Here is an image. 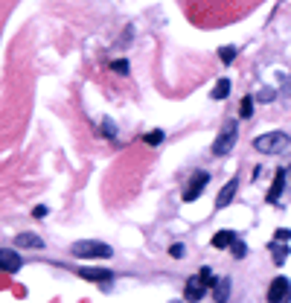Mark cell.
<instances>
[{
    "label": "cell",
    "mask_w": 291,
    "mask_h": 303,
    "mask_svg": "<svg viewBox=\"0 0 291 303\" xmlns=\"http://www.w3.org/2000/svg\"><path fill=\"white\" fill-rule=\"evenodd\" d=\"M218 59H221V64H233V59H236V47H221L218 50Z\"/></svg>",
    "instance_id": "obj_16"
},
{
    "label": "cell",
    "mask_w": 291,
    "mask_h": 303,
    "mask_svg": "<svg viewBox=\"0 0 291 303\" xmlns=\"http://www.w3.org/2000/svg\"><path fill=\"white\" fill-rule=\"evenodd\" d=\"M198 277H201V280H204V283L210 286V292H213V286H216V277H213V271H210V266H204V268H201V271H198Z\"/></svg>",
    "instance_id": "obj_19"
},
{
    "label": "cell",
    "mask_w": 291,
    "mask_h": 303,
    "mask_svg": "<svg viewBox=\"0 0 291 303\" xmlns=\"http://www.w3.org/2000/svg\"><path fill=\"white\" fill-rule=\"evenodd\" d=\"M268 303H291V280L288 277H274L268 286Z\"/></svg>",
    "instance_id": "obj_4"
},
{
    "label": "cell",
    "mask_w": 291,
    "mask_h": 303,
    "mask_svg": "<svg viewBox=\"0 0 291 303\" xmlns=\"http://www.w3.org/2000/svg\"><path fill=\"white\" fill-rule=\"evenodd\" d=\"M236 190H239V181L233 178V181H227L224 187L218 190V196H216V207L221 210V207H227L230 201H233V196H236Z\"/></svg>",
    "instance_id": "obj_10"
},
{
    "label": "cell",
    "mask_w": 291,
    "mask_h": 303,
    "mask_svg": "<svg viewBox=\"0 0 291 303\" xmlns=\"http://www.w3.org/2000/svg\"><path fill=\"white\" fill-rule=\"evenodd\" d=\"M274 97H277L274 90H259V93H256V102H271Z\"/></svg>",
    "instance_id": "obj_23"
},
{
    "label": "cell",
    "mask_w": 291,
    "mask_h": 303,
    "mask_svg": "<svg viewBox=\"0 0 291 303\" xmlns=\"http://www.w3.org/2000/svg\"><path fill=\"white\" fill-rule=\"evenodd\" d=\"M233 254H236V259H242V257H245V254H247V248H245V242H233Z\"/></svg>",
    "instance_id": "obj_22"
},
{
    "label": "cell",
    "mask_w": 291,
    "mask_h": 303,
    "mask_svg": "<svg viewBox=\"0 0 291 303\" xmlns=\"http://www.w3.org/2000/svg\"><path fill=\"white\" fill-rule=\"evenodd\" d=\"M213 297H216V303L230 300V277H218L216 286H213Z\"/></svg>",
    "instance_id": "obj_11"
},
{
    "label": "cell",
    "mask_w": 291,
    "mask_h": 303,
    "mask_svg": "<svg viewBox=\"0 0 291 303\" xmlns=\"http://www.w3.org/2000/svg\"><path fill=\"white\" fill-rule=\"evenodd\" d=\"M254 149L262 155H291V137L282 131H268L254 137Z\"/></svg>",
    "instance_id": "obj_1"
},
{
    "label": "cell",
    "mask_w": 291,
    "mask_h": 303,
    "mask_svg": "<svg viewBox=\"0 0 291 303\" xmlns=\"http://www.w3.org/2000/svg\"><path fill=\"white\" fill-rule=\"evenodd\" d=\"M102 131H105V137H117V128L111 120H102Z\"/></svg>",
    "instance_id": "obj_21"
},
{
    "label": "cell",
    "mask_w": 291,
    "mask_h": 303,
    "mask_svg": "<svg viewBox=\"0 0 291 303\" xmlns=\"http://www.w3.org/2000/svg\"><path fill=\"white\" fill-rule=\"evenodd\" d=\"M0 268H3L6 274H15L20 268V257L12 248H0Z\"/></svg>",
    "instance_id": "obj_9"
},
{
    "label": "cell",
    "mask_w": 291,
    "mask_h": 303,
    "mask_svg": "<svg viewBox=\"0 0 291 303\" xmlns=\"http://www.w3.org/2000/svg\"><path fill=\"white\" fill-rule=\"evenodd\" d=\"M111 67H114L117 73H128V64L122 62V59H117V62H111Z\"/></svg>",
    "instance_id": "obj_24"
},
{
    "label": "cell",
    "mask_w": 291,
    "mask_h": 303,
    "mask_svg": "<svg viewBox=\"0 0 291 303\" xmlns=\"http://www.w3.org/2000/svg\"><path fill=\"white\" fill-rule=\"evenodd\" d=\"M285 172H288V181H291V169H285Z\"/></svg>",
    "instance_id": "obj_28"
},
{
    "label": "cell",
    "mask_w": 291,
    "mask_h": 303,
    "mask_svg": "<svg viewBox=\"0 0 291 303\" xmlns=\"http://www.w3.org/2000/svg\"><path fill=\"white\" fill-rule=\"evenodd\" d=\"M169 254H172L175 259H181V257H183V245H178V242H175L172 248H169Z\"/></svg>",
    "instance_id": "obj_25"
},
{
    "label": "cell",
    "mask_w": 291,
    "mask_h": 303,
    "mask_svg": "<svg viewBox=\"0 0 291 303\" xmlns=\"http://www.w3.org/2000/svg\"><path fill=\"white\" fill-rule=\"evenodd\" d=\"M79 274H82L85 280H93V283H102V286H108L111 280H114V271H111V268H79Z\"/></svg>",
    "instance_id": "obj_8"
},
{
    "label": "cell",
    "mask_w": 291,
    "mask_h": 303,
    "mask_svg": "<svg viewBox=\"0 0 291 303\" xmlns=\"http://www.w3.org/2000/svg\"><path fill=\"white\" fill-rule=\"evenodd\" d=\"M207 184H210V172H204V169L195 172V175L190 178V184H186V190H183V201H195V198L204 193Z\"/></svg>",
    "instance_id": "obj_5"
},
{
    "label": "cell",
    "mask_w": 291,
    "mask_h": 303,
    "mask_svg": "<svg viewBox=\"0 0 291 303\" xmlns=\"http://www.w3.org/2000/svg\"><path fill=\"white\" fill-rule=\"evenodd\" d=\"M172 303H186V300H172Z\"/></svg>",
    "instance_id": "obj_27"
},
{
    "label": "cell",
    "mask_w": 291,
    "mask_h": 303,
    "mask_svg": "<svg viewBox=\"0 0 291 303\" xmlns=\"http://www.w3.org/2000/svg\"><path fill=\"white\" fill-rule=\"evenodd\" d=\"M236 140H239L236 123H227L224 128H221V134H218L216 140H213V155H218V158L230 155V152H233V146H236Z\"/></svg>",
    "instance_id": "obj_3"
},
{
    "label": "cell",
    "mask_w": 291,
    "mask_h": 303,
    "mask_svg": "<svg viewBox=\"0 0 291 303\" xmlns=\"http://www.w3.org/2000/svg\"><path fill=\"white\" fill-rule=\"evenodd\" d=\"M227 93H230V79H218L216 88L210 90V97H213V99H224Z\"/></svg>",
    "instance_id": "obj_15"
},
{
    "label": "cell",
    "mask_w": 291,
    "mask_h": 303,
    "mask_svg": "<svg viewBox=\"0 0 291 303\" xmlns=\"http://www.w3.org/2000/svg\"><path fill=\"white\" fill-rule=\"evenodd\" d=\"M233 242H236V236H233V231H218L216 236H213V248L224 251V248H233Z\"/></svg>",
    "instance_id": "obj_13"
},
{
    "label": "cell",
    "mask_w": 291,
    "mask_h": 303,
    "mask_svg": "<svg viewBox=\"0 0 291 303\" xmlns=\"http://www.w3.org/2000/svg\"><path fill=\"white\" fill-rule=\"evenodd\" d=\"M70 251H73V257H79V259H111L114 257V248L99 239H82V242H76Z\"/></svg>",
    "instance_id": "obj_2"
},
{
    "label": "cell",
    "mask_w": 291,
    "mask_h": 303,
    "mask_svg": "<svg viewBox=\"0 0 291 303\" xmlns=\"http://www.w3.org/2000/svg\"><path fill=\"white\" fill-rule=\"evenodd\" d=\"M146 146H157V143H163V128H155V131H149L143 137Z\"/></svg>",
    "instance_id": "obj_17"
},
{
    "label": "cell",
    "mask_w": 291,
    "mask_h": 303,
    "mask_svg": "<svg viewBox=\"0 0 291 303\" xmlns=\"http://www.w3.org/2000/svg\"><path fill=\"white\" fill-rule=\"evenodd\" d=\"M47 213H50V210H47V207H44V204H38V207H35V210H32V216H35V219H44V216H47Z\"/></svg>",
    "instance_id": "obj_26"
},
{
    "label": "cell",
    "mask_w": 291,
    "mask_h": 303,
    "mask_svg": "<svg viewBox=\"0 0 291 303\" xmlns=\"http://www.w3.org/2000/svg\"><path fill=\"white\" fill-rule=\"evenodd\" d=\"M15 245H20V248H29V251H38V248H44V239H41L38 233H20L18 239H15Z\"/></svg>",
    "instance_id": "obj_12"
},
{
    "label": "cell",
    "mask_w": 291,
    "mask_h": 303,
    "mask_svg": "<svg viewBox=\"0 0 291 303\" xmlns=\"http://www.w3.org/2000/svg\"><path fill=\"white\" fill-rule=\"evenodd\" d=\"M239 114L245 117V120L254 114V97H245V99H242V108H239Z\"/></svg>",
    "instance_id": "obj_18"
},
{
    "label": "cell",
    "mask_w": 291,
    "mask_h": 303,
    "mask_svg": "<svg viewBox=\"0 0 291 303\" xmlns=\"http://www.w3.org/2000/svg\"><path fill=\"white\" fill-rule=\"evenodd\" d=\"M271 257H274V262H277V266H282V262L288 259V245H280V242H274V245H271Z\"/></svg>",
    "instance_id": "obj_14"
},
{
    "label": "cell",
    "mask_w": 291,
    "mask_h": 303,
    "mask_svg": "<svg viewBox=\"0 0 291 303\" xmlns=\"http://www.w3.org/2000/svg\"><path fill=\"white\" fill-rule=\"evenodd\" d=\"M291 239V231L288 228H280V231L274 233V242H288Z\"/></svg>",
    "instance_id": "obj_20"
},
{
    "label": "cell",
    "mask_w": 291,
    "mask_h": 303,
    "mask_svg": "<svg viewBox=\"0 0 291 303\" xmlns=\"http://www.w3.org/2000/svg\"><path fill=\"white\" fill-rule=\"evenodd\" d=\"M207 292H210V286L204 283L201 277H192V280H186V289H183V300H186V303H198Z\"/></svg>",
    "instance_id": "obj_6"
},
{
    "label": "cell",
    "mask_w": 291,
    "mask_h": 303,
    "mask_svg": "<svg viewBox=\"0 0 291 303\" xmlns=\"http://www.w3.org/2000/svg\"><path fill=\"white\" fill-rule=\"evenodd\" d=\"M285 181H288V172L285 169H277V175H274V184H271V190H268V204H277L280 201V196H282V190H285Z\"/></svg>",
    "instance_id": "obj_7"
}]
</instances>
